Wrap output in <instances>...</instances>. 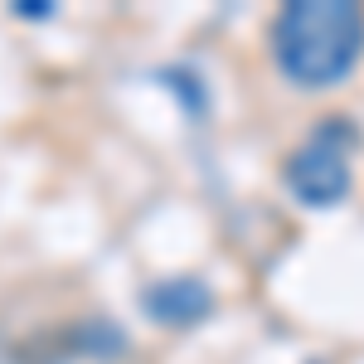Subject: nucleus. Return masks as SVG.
<instances>
[{
	"mask_svg": "<svg viewBox=\"0 0 364 364\" xmlns=\"http://www.w3.org/2000/svg\"><path fill=\"white\" fill-rule=\"evenodd\" d=\"M364 58V5L291 0L272 20V63L296 92H331Z\"/></svg>",
	"mask_w": 364,
	"mask_h": 364,
	"instance_id": "obj_1",
	"label": "nucleus"
},
{
	"mask_svg": "<svg viewBox=\"0 0 364 364\" xmlns=\"http://www.w3.org/2000/svg\"><path fill=\"white\" fill-rule=\"evenodd\" d=\"M360 146V132L350 127V117H326L282 166L287 190L301 199L306 209H336L350 199V151Z\"/></svg>",
	"mask_w": 364,
	"mask_h": 364,
	"instance_id": "obj_2",
	"label": "nucleus"
},
{
	"mask_svg": "<svg viewBox=\"0 0 364 364\" xmlns=\"http://www.w3.org/2000/svg\"><path fill=\"white\" fill-rule=\"evenodd\" d=\"M141 311L156 326H199L214 311V287L204 277H156L151 287H141Z\"/></svg>",
	"mask_w": 364,
	"mask_h": 364,
	"instance_id": "obj_3",
	"label": "nucleus"
},
{
	"mask_svg": "<svg viewBox=\"0 0 364 364\" xmlns=\"http://www.w3.org/2000/svg\"><path fill=\"white\" fill-rule=\"evenodd\" d=\"M78 340H83V350L92 360H117V355L127 350V336H122L117 326H107V321H87L83 331H78Z\"/></svg>",
	"mask_w": 364,
	"mask_h": 364,
	"instance_id": "obj_4",
	"label": "nucleus"
},
{
	"mask_svg": "<svg viewBox=\"0 0 364 364\" xmlns=\"http://www.w3.org/2000/svg\"><path fill=\"white\" fill-rule=\"evenodd\" d=\"M15 15H20V20H49L54 5H49V0H15Z\"/></svg>",
	"mask_w": 364,
	"mask_h": 364,
	"instance_id": "obj_5",
	"label": "nucleus"
},
{
	"mask_svg": "<svg viewBox=\"0 0 364 364\" xmlns=\"http://www.w3.org/2000/svg\"><path fill=\"white\" fill-rule=\"evenodd\" d=\"M311 364H321V360H311Z\"/></svg>",
	"mask_w": 364,
	"mask_h": 364,
	"instance_id": "obj_6",
	"label": "nucleus"
}]
</instances>
